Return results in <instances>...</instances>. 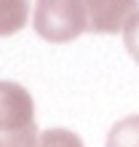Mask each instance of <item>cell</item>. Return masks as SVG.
<instances>
[{"instance_id": "cell-1", "label": "cell", "mask_w": 139, "mask_h": 147, "mask_svg": "<svg viewBox=\"0 0 139 147\" xmlns=\"http://www.w3.org/2000/svg\"><path fill=\"white\" fill-rule=\"evenodd\" d=\"M38 136L30 91L19 83L0 80V147H32Z\"/></svg>"}, {"instance_id": "cell-2", "label": "cell", "mask_w": 139, "mask_h": 147, "mask_svg": "<svg viewBox=\"0 0 139 147\" xmlns=\"http://www.w3.org/2000/svg\"><path fill=\"white\" fill-rule=\"evenodd\" d=\"M35 32L48 43H70L88 32V11L83 0H38L32 13Z\"/></svg>"}, {"instance_id": "cell-3", "label": "cell", "mask_w": 139, "mask_h": 147, "mask_svg": "<svg viewBox=\"0 0 139 147\" xmlns=\"http://www.w3.org/2000/svg\"><path fill=\"white\" fill-rule=\"evenodd\" d=\"M88 11V32L112 35L123 32L126 22L136 13V0H83Z\"/></svg>"}, {"instance_id": "cell-4", "label": "cell", "mask_w": 139, "mask_h": 147, "mask_svg": "<svg viewBox=\"0 0 139 147\" xmlns=\"http://www.w3.org/2000/svg\"><path fill=\"white\" fill-rule=\"evenodd\" d=\"M30 19L27 0H0V35L19 32Z\"/></svg>"}, {"instance_id": "cell-5", "label": "cell", "mask_w": 139, "mask_h": 147, "mask_svg": "<svg viewBox=\"0 0 139 147\" xmlns=\"http://www.w3.org/2000/svg\"><path fill=\"white\" fill-rule=\"evenodd\" d=\"M107 147H139V115L120 118L107 134Z\"/></svg>"}, {"instance_id": "cell-6", "label": "cell", "mask_w": 139, "mask_h": 147, "mask_svg": "<svg viewBox=\"0 0 139 147\" xmlns=\"http://www.w3.org/2000/svg\"><path fill=\"white\" fill-rule=\"evenodd\" d=\"M32 147H83V139L67 128H48V131H40Z\"/></svg>"}, {"instance_id": "cell-7", "label": "cell", "mask_w": 139, "mask_h": 147, "mask_svg": "<svg viewBox=\"0 0 139 147\" xmlns=\"http://www.w3.org/2000/svg\"><path fill=\"white\" fill-rule=\"evenodd\" d=\"M123 43H126V51L131 54V59L139 64V11L126 22V27H123Z\"/></svg>"}]
</instances>
